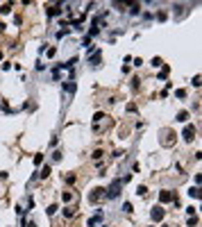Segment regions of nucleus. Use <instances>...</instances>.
Masks as SVG:
<instances>
[{
  "mask_svg": "<svg viewBox=\"0 0 202 227\" xmlns=\"http://www.w3.org/2000/svg\"><path fill=\"white\" fill-rule=\"evenodd\" d=\"M136 193H139V195H145V193H148V189H145V186H139V189H136Z\"/></svg>",
  "mask_w": 202,
  "mask_h": 227,
  "instance_id": "obj_33",
  "label": "nucleus"
},
{
  "mask_svg": "<svg viewBox=\"0 0 202 227\" xmlns=\"http://www.w3.org/2000/svg\"><path fill=\"white\" fill-rule=\"evenodd\" d=\"M64 216H66V218H73V216H75V207H66V209H64Z\"/></svg>",
  "mask_w": 202,
  "mask_h": 227,
  "instance_id": "obj_15",
  "label": "nucleus"
},
{
  "mask_svg": "<svg viewBox=\"0 0 202 227\" xmlns=\"http://www.w3.org/2000/svg\"><path fill=\"white\" fill-rule=\"evenodd\" d=\"M195 211H197L195 207H188V209H186V213H188V216H195Z\"/></svg>",
  "mask_w": 202,
  "mask_h": 227,
  "instance_id": "obj_35",
  "label": "nucleus"
},
{
  "mask_svg": "<svg viewBox=\"0 0 202 227\" xmlns=\"http://www.w3.org/2000/svg\"><path fill=\"white\" fill-rule=\"evenodd\" d=\"M120 189H123V180H114V182H111V186L104 191V198H109V200H111V198H116V195L120 193Z\"/></svg>",
  "mask_w": 202,
  "mask_h": 227,
  "instance_id": "obj_3",
  "label": "nucleus"
},
{
  "mask_svg": "<svg viewBox=\"0 0 202 227\" xmlns=\"http://www.w3.org/2000/svg\"><path fill=\"white\" fill-rule=\"evenodd\" d=\"M75 89H77V84L73 82V80H71V82H66V84H64V89H62V98L66 100V102H68V100L73 98V93H75Z\"/></svg>",
  "mask_w": 202,
  "mask_h": 227,
  "instance_id": "obj_5",
  "label": "nucleus"
},
{
  "mask_svg": "<svg viewBox=\"0 0 202 227\" xmlns=\"http://www.w3.org/2000/svg\"><path fill=\"white\" fill-rule=\"evenodd\" d=\"M62 5H59V2H57V5H50V7H48V16H50V18H55V16H59V14H62Z\"/></svg>",
  "mask_w": 202,
  "mask_h": 227,
  "instance_id": "obj_9",
  "label": "nucleus"
},
{
  "mask_svg": "<svg viewBox=\"0 0 202 227\" xmlns=\"http://www.w3.org/2000/svg\"><path fill=\"white\" fill-rule=\"evenodd\" d=\"M82 46H86V48L91 46V36H84V39H82Z\"/></svg>",
  "mask_w": 202,
  "mask_h": 227,
  "instance_id": "obj_32",
  "label": "nucleus"
},
{
  "mask_svg": "<svg viewBox=\"0 0 202 227\" xmlns=\"http://www.w3.org/2000/svg\"><path fill=\"white\" fill-rule=\"evenodd\" d=\"M48 175H50V166H43V168H41V173H39V177H43V180H46Z\"/></svg>",
  "mask_w": 202,
  "mask_h": 227,
  "instance_id": "obj_17",
  "label": "nucleus"
},
{
  "mask_svg": "<svg viewBox=\"0 0 202 227\" xmlns=\"http://www.w3.org/2000/svg\"><path fill=\"white\" fill-rule=\"evenodd\" d=\"M57 55V48H48V57H55Z\"/></svg>",
  "mask_w": 202,
  "mask_h": 227,
  "instance_id": "obj_34",
  "label": "nucleus"
},
{
  "mask_svg": "<svg viewBox=\"0 0 202 227\" xmlns=\"http://www.w3.org/2000/svg\"><path fill=\"white\" fill-rule=\"evenodd\" d=\"M104 191H107V189H102V186L93 189V191L89 193V202H91V204H98V202H102V200H104Z\"/></svg>",
  "mask_w": 202,
  "mask_h": 227,
  "instance_id": "obj_4",
  "label": "nucleus"
},
{
  "mask_svg": "<svg viewBox=\"0 0 202 227\" xmlns=\"http://www.w3.org/2000/svg\"><path fill=\"white\" fill-rule=\"evenodd\" d=\"M62 200H64V202H73V193L64 191V193H62Z\"/></svg>",
  "mask_w": 202,
  "mask_h": 227,
  "instance_id": "obj_20",
  "label": "nucleus"
},
{
  "mask_svg": "<svg viewBox=\"0 0 202 227\" xmlns=\"http://www.w3.org/2000/svg\"><path fill=\"white\" fill-rule=\"evenodd\" d=\"M123 211L125 213H132V204H130V202H125V204H123Z\"/></svg>",
  "mask_w": 202,
  "mask_h": 227,
  "instance_id": "obj_29",
  "label": "nucleus"
},
{
  "mask_svg": "<svg viewBox=\"0 0 202 227\" xmlns=\"http://www.w3.org/2000/svg\"><path fill=\"white\" fill-rule=\"evenodd\" d=\"M98 222H102V211H100V209H98V213H95L93 218H89V222H86V225H89V227H95Z\"/></svg>",
  "mask_w": 202,
  "mask_h": 227,
  "instance_id": "obj_10",
  "label": "nucleus"
},
{
  "mask_svg": "<svg viewBox=\"0 0 202 227\" xmlns=\"http://www.w3.org/2000/svg\"><path fill=\"white\" fill-rule=\"evenodd\" d=\"M125 109H127V114H132V111H136V104L134 102H127V107H125Z\"/></svg>",
  "mask_w": 202,
  "mask_h": 227,
  "instance_id": "obj_28",
  "label": "nucleus"
},
{
  "mask_svg": "<svg viewBox=\"0 0 202 227\" xmlns=\"http://www.w3.org/2000/svg\"><path fill=\"white\" fill-rule=\"evenodd\" d=\"M168 73H170V66H161V73H159V80H166Z\"/></svg>",
  "mask_w": 202,
  "mask_h": 227,
  "instance_id": "obj_12",
  "label": "nucleus"
},
{
  "mask_svg": "<svg viewBox=\"0 0 202 227\" xmlns=\"http://www.w3.org/2000/svg\"><path fill=\"white\" fill-rule=\"evenodd\" d=\"M59 159H62V152H59V150H57V152H52V161H59Z\"/></svg>",
  "mask_w": 202,
  "mask_h": 227,
  "instance_id": "obj_31",
  "label": "nucleus"
},
{
  "mask_svg": "<svg viewBox=\"0 0 202 227\" xmlns=\"http://www.w3.org/2000/svg\"><path fill=\"white\" fill-rule=\"evenodd\" d=\"M164 216H166V211H164V207H155V209L150 211V218H152L155 222H161V220H164Z\"/></svg>",
  "mask_w": 202,
  "mask_h": 227,
  "instance_id": "obj_6",
  "label": "nucleus"
},
{
  "mask_svg": "<svg viewBox=\"0 0 202 227\" xmlns=\"http://www.w3.org/2000/svg\"><path fill=\"white\" fill-rule=\"evenodd\" d=\"M100 62H102V55H100V52H93V55L89 57V64H91V66H100Z\"/></svg>",
  "mask_w": 202,
  "mask_h": 227,
  "instance_id": "obj_11",
  "label": "nucleus"
},
{
  "mask_svg": "<svg viewBox=\"0 0 202 227\" xmlns=\"http://www.w3.org/2000/svg\"><path fill=\"white\" fill-rule=\"evenodd\" d=\"M57 209H59V207H57V204H50V207H48V209H46V211H48V216H52V213L57 211Z\"/></svg>",
  "mask_w": 202,
  "mask_h": 227,
  "instance_id": "obj_24",
  "label": "nucleus"
},
{
  "mask_svg": "<svg viewBox=\"0 0 202 227\" xmlns=\"http://www.w3.org/2000/svg\"><path fill=\"white\" fill-rule=\"evenodd\" d=\"M152 66H155V68H159V66H164V62H161V59H159V57H152Z\"/></svg>",
  "mask_w": 202,
  "mask_h": 227,
  "instance_id": "obj_22",
  "label": "nucleus"
},
{
  "mask_svg": "<svg viewBox=\"0 0 202 227\" xmlns=\"http://www.w3.org/2000/svg\"><path fill=\"white\" fill-rule=\"evenodd\" d=\"M25 227H36V222H34V220H30V222H27Z\"/></svg>",
  "mask_w": 202,
  "mask_h": 227,
  "instance_id": "obj_36",
  "label": "nucleus"
},
{
  "mask_svg": "<svg viewBox=\"0 0 202 227\" xmlns=\"http://www.w3.org/2000/svg\"><path fill=\"white\" fill-rule=\"evenodd\" d=\"M184 139H186L188 143L195 139V127H193V125H186V127H184Z\"/></svg>",
  "mask_w": 202,
  "mask_h": 227,
  "instance_id": "obj_8",
  "label": "nucleus"
},
{
  "mask_svg": "<svg viewBox=\"0 0 202 227\" xmlns=\"http://www.w3.org/2000/svg\"><path fill=\"white\" fill-rule=\"evenodd\" d=\"M111 125H114V118L111 116H107V114L102 111H95L93 114V123H91V127H93L95 134H102V132H107V129H111Z\"/></svg>",
  "mask_w": 202,
  "mask_h": 227,
  "instance_id": "obj_1",
  "label": "nucleus"
},
{
  "mask_svg": "<svg viewBox=\"0 0 202 227\" xmlns=\"http://www.w3.org/2000/svg\"><path fill=\"white\" fill-rule=\"evenodd\" d=\"M102 155H104V152H102V150L98 148V150H93V155H91V157H93V159H100V157H102Z\"/></svg>",
  "mask_w": 202,
  "mask_h": 227,
  "instance_id": "obj_25",
  "label": "nucleus"
},
{
  "mask_svg": "<svg viewBox=\"0 0 202 227\" xmlns=\"http://www.w3.org/2000/svg\"><path fill=\"white\" fill-rule=\"evenodd\" d=\"M175 98L184 100V98H186V91H184V89H177V91H175Z\"/></svg>",
  "mask_w": 202,
  "mask_h": 227,
  "instance_id": "obj_21",
  "label": "nucleus"
},
{
  "mask_svg": "<svg viewBox=\"0 0 202 227\" xmlns=\"http://www.w3.org/2000/svg\"><path fill=\"white\" fill-rule=\"evenodd\" d=\"M75 180H77V177L73 175V173H68V175L64 177V182H66V184H75Z\"/></svg>",
  "mask_w": 202,
  "mask_h": 227,
  "instance_id": "obj_19",
  "label": "nucleus"
},
{
  "mask_svg": "<svg viewBox=\"0 0 202 227\" xmlns=\"http://www.w3.org/2000/svg\"><path fill=\"white\" fill-rule=\"evenodd\" d=\"M66 34H68V27H64V30H59V32H57V39H64Z\"/></svg>",
  "mask_w": 202,
  "mask_h": 227,
  "instance_id": "obj_26",
  "label": "nucleus"
},
{
  "mask_svg": "<svg viewBox=\"0 0 202 227\" xmlns=\"http://www.w3.org/2000/svg\"><path fill=\"white\" fill-rule=\"evenodd\" d=\"M139 11H141V5H139V2H136V5H130V14L132 16H136Z\"/></svg>",
  "mask_w": 202,
  "mask_h": 227,
  "instance_id": "obj_16",
  "label": "nucleus"
},
{
  "mask_svg": "<svg viewBox=\"0 0 202 227\" xmlns=\"http://www.w3.org/2000/svg\"><path fill=\"white\" fill-rule=\"evenodd\" d=\"M177 120H179V123H186L188 120V111H179L177 114Z\"/></svg>",
  "mask_w": 202,
  "mask_h": 227,
  "instance_id": "obj_13",
  "label": "nucleus"
},
{
  "mask_svg": "<svg viewBox=\"0 0 202 227\" xmlns=\"http://www.w3.org/2000/svg\"><path fill=\"white\" fill-rule=\"evenodd\" d=\"M188 195H191V198H200V186H193V189H188Z\"/></svg>",
  "mask_w": 202,
  "mask_h": 227,
  "instance_id": "obj_14",
  "label": "nucleus"
},
{
  "mask_svg": "<svg viewBox=\"0 0 202 227\" xmlns=\"http://www.w3.org/2000/svg\"><path fill=\"white\" fill-rule=\"evenodd\" d=\"M173 200H175V193H173V191H159V202H161V204L173 202Z\"/></svg>",
  "mask_w": 202,
  "mask_h": 227,
  "instance_id": "obj_7",
  "label": "nucleus"
},
{
  "mask_svg": "<svg viewBox=\"0 0 202 227\" xmlns=\"http://www.w3.org/2000/svg\"><path fill=\"white\" fill-rule=\"evenodd\" d=\"M11 11V2H5V5L0 7V14H9Z\"/></svg>",
  "mask_w": 202,
  "mask_h": 227,
  "instance_id": "obj_18",
  "label": "nucleus"
},
{
  "mask_svg": "<svg viewBox=\"0 0 202 227\" xmlns=\"http://www.w3.org/2000/svg\"><path fill=\"white\" fill-rule=\"evenodd\" d=\"M197 222H200V220H197V216H188V225H197Z\"/></svg>",
  "mask_w": 202,
  "mask_h": 227,
  "instance_id": "obj_30",
  "label": "nucleus"
},
{
  "mask_svg": "<svg viewBox=\"0 0 202 227\" xmlns=\"http://www.w3.org/2000/svg\"><path fill=\"white\" fill-rule=\"evenodd\" d=\"M175 141H177V134H175V129H173V127H164L159 132V143L164 145V148H173Z\"/></svg>",
  "mask_w": 202,
  "mask_h": 227,
  "instance_id": "obj_2",
  "label": "nucleus"
},
{
  "mask_svg": "<svg viewBox=\"0 0 202 227\" xmlns=\"http://www.w3.org/2000/svg\"><path fill=\"white\" fill-rule=\"evenodd\" d=\"M164 227H173V225H164Z\"/></svg>",
  "mask_w": 202,
  "mask_h": 227,
  "instance_id": "obj_37",
  "label": "nucleus"
},
{
  "mask_svg": "<svg viewBox=\"0 0 202 227\" xmlns=\"http://www.w3.org/2000/svg\"><path fill=\"white\" fill-rule=\"evenodd\" d=\"M34 164H36V166L43 164V155H41V152H39V155H34Z\"/></svg>",
  "mask_w": 202,
  "mask_h": 227,
  "instance_id": "obj_23",
  "label": "nucleus"
},
{
  "mask_svg": "<svg viewBox=\"0 0 202 227\" xmlns=\"http://www.w3.org/2000/svg\"><path fill=\"white\" fill-rule=\"evenodd\" d=\"M141 86V80L139 77H132V89H139Z\"/></svg>",
  "mask_w": 202,
  "mask_h": 227,
  "instance_id": "obj_27",
  "label": "nucleus"
}]
</instances>
